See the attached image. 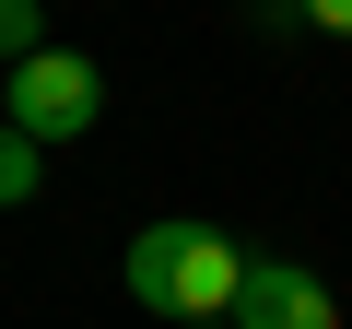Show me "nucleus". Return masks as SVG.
<instances>
[{
  "label": "nucleus",
  "instance_id": "0eeeda50",
  "mask_svg": "<svg viewBox=\"0 0 352 329\" xmlns=\"http://www.w3.org/2000/svg\"><path fill=\"white\" fill-rule=\"evenodd\" d=\"M0 94H12V71H0Z\"/></svg>",
  "mask_w": 352,
  "mask_h": 329
},
{
  "label": "nucleus",
  "instance_id": "f03ea898",
  "mask_svg": "<svg viewBox=\"0 0 352 329\" xmlns=\"http://www.w3.org/2000/svg\"><path fill=\"white\" fill-rule=\"evenodd\" d=\"M0 118L59 153V141H82V129L106 118V71H94L82 47H36V59L12 71V94H0Z\"/></svg>",
  "mask_w": 352,
  "mask_h": 329
},
{
  "label": "nucleus",
  "instance_id": "20e7f679",
  "mask_svg": "<svg viewBox=\"0 0 352 329\" xmlns=\"http://www.w3.org/2000/svg\"><path fill=\"white\" fill-rule=\"evenodd\" d=\"M36 189H47V141H24L12 118H0V212H24Z\"/></svg>",
  "mask_w": 352,
  "mask_h": 329
},
{
  "label": "nucleus",
  "instance_id": "39448f33",
  "mask_svg": "<svg viewBox=\"0 0 352 329\" xmlns=\"http://www.w3.org/2000/svg\"><path fill=\"white\" fill-rule=\"evenodd\" d=\"M36 47H59L47 36V0H0V71H24Z\"/></svg>",
  "mask_w": 352,
  "mask_h": 329
},
{
  "label": "nucleus",
  "instance_id": "423d86ee",
  "mask_svg": "<svg viewBox=\"0 0 352 329\" xmlns=\"http://www.w3.org/2000/svg\"><path fill=\"white\" fill-rule=\"evenodd\" d=\"M294 12H305L317 36H340V47H352V0H294Z\"/></svg>",
  "mask_w": 352,
  "mask_h": 329
},
{
  "label": "nucleus",
  "instance_id": "f257e3e1",
  "mask_svg": "<svg viewBox=\"0 0 352 329\" xmlns=\"http://www.w3.org/2000/svg\"><path fill=\"white\" fill-rule=\"evenodd\" d=\"M129 294L164 317V329H223L235 294H247V247L200 212H153L129 235Z\"/></svg>",
  "mask_w": 352,
  "mask_h": 329
},
{
  "label": "nucleus",
  "instance_id": "6e6552de",
  "mask_svg": "<svg viewBox=\"0 0 352 329\" xmlns=\"http://www.w3.org/2000/svg\"><path fill=\"white\" fill-rule=\"evenodd\" d=\"M223 329H235V317H223Z\"/></svg>",
  "mask_w": 352,
  "mask_h": 329
},
{
  "label": "nucleus",
  "instance_id": "7ed1b4c3",
  "mask_svg": "<svg viewBox=\"0 0 352 329\" xmlns=\"http://www.w3.org/2000/svg\"><path fill=\"white\" fill-rule=\"evenodd\" d=\"M235 329H340V282H317L305 259H247Z\"/></svg>",
  "mask_w": 352,
  "mask_h": 329
}]
</instances>
